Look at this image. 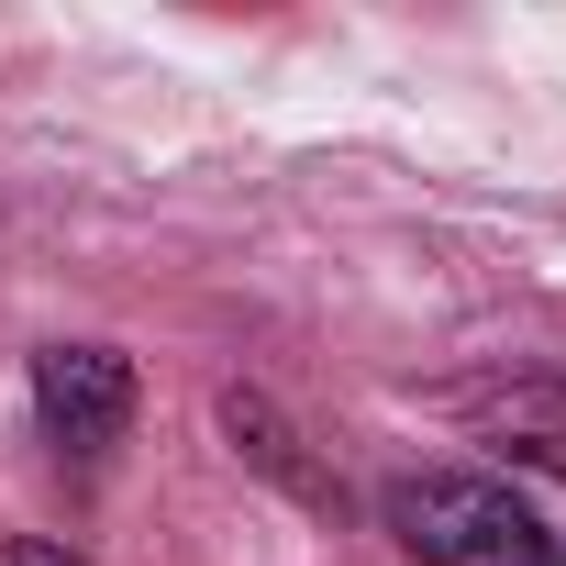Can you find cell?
Segmentation results:
<instances>
[{"mask_svg": "<svg viewBox=\"0 0 566 566\" xmlns=\"http://www.w3.org/2000/svg\"><path fill=\"white\" fill-rule=\"evenodd\" d=\"M489 422H500V444H511L522 467L566 478V378H522V389H500Z\"/></svg>", "mask_w": 566, "mask_h": 566, "instance_id": "277c9868", "label": "cell"}, {"mask_svg": "<svg viewBox=\"0 0 566 566\" xmlns=\"http://www.w3.org/2000/svg\"><path fill=\"white\" fill-rule=\"evenodd\" d=\"M389 533L422 566H566V533L511 489V478H467V467H422L389 478Z\"/></svg>", "mask_w": 566, "mask_h": 566, "instance_id": "6da1fadb", "label": "cell"}, {"mask_svg": "<svg viewBox=\"0 0 566 566\" xmlns=\"http://www.w3.org/2000/svg\"><path fill=\"white\" fill-rule=\"evenodd\" d=\"M222 444H233L255 478H277V489H290L301 511H345V478L312 455V433H301L290 411H277L266 389H222Z\"/></svg>", "mask_w": 566, "mask_h": 566, "instance_id": "3957f363", "label": "cell"}, {"mask_svg": "<svg viewBox=\"0 0 566 566\" xmlns=\"http://www.w3.org/2000/svg\"><path fill=\"white\" fill-rule=\"evenodd\" d=\"M134 356H112V345H45L34 356V422L67 444V455H112L123 433H134Z\"/></svg>", "mask_w": 566, "mask_h": 566, "instance_id": "7a4b0ae2", "label": "cell"}, {"mask_svg": "<svg viewBox=\"0 0 566 566\" xmlns=\"http://www.w3.org/2000/svg\"><path fill=\"white\" fill-rule=\"evenodd\" d=\"M0 566H90V555L56 544V533H12V544H0Z\"/></svg>", "mask_w": 566, "mask_h": 566, "instance_id": "5b68a950", "label": "cell"}]
</instances>
